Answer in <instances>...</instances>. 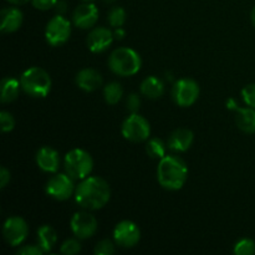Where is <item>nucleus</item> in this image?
<instances>
[{
	"mask_svg": "<svg viewBox=\"0 0 255 255\" xmlns=\"http://www.w3.org/2000/svg\"><path fill=\"white\" fill-rule=\"evenodd\" d=\"M188 176L187 164L181 157L166 154L159 159L157 167V179L163 188L168 191H178L184 186Z\"/></svg>",
	"mask_w": 255,
	"mask_h": 255,
	"instance_id": "f03ea898",
	"label": "nucleus"
},
{
	"mask_svg": "<svg viewBox=\"0 0 255 255\" xmlns=\"http://www.w3.org/2000/svg\"><path fill=\"white\" fill-rule=\"evenodd\" d=\"M114 239L117 246L124 248H132L141 239L139 228L131 221H122L114 231Z\"/></svg>",
	"mask_w": 255,
	"mask_h": 255,
	"instance_id": "9b49d317",
	"label": "nucleus"
},
{
	"mask_svg": "<svg viewBox=\"0 0 255 255\" xmlns=\"http://www.w3.org/2000/svg\"><path fill=\"white\" fill-rule=\"evenodd\" d=\"M9 1L10 4H14V5H22V4H26L29 0H6Z\"/></svg>",
	"mask_w": 255,
	"mask_h": 255,
	"instance_id": "c9c22d12",
	"label": "nucleus"
},
{
	"mask_svg": "<svg viewBox=\"0 0 255 255\" xmlns=\"http://www.w3.org/2000/svg\"><path fill=\"white\" fill-rule=\"evenodd\" d=\"M21 85L19 84L16 79L14 77H5L1 81V102L4 104H9V102H12L14 100L17 99L19 96V90Z\"/></svg>",
	"mask_w": 255,
	"mask_h": 255,
	"instance_id": "412c9836",
	"label": "nucleus"
},
{
	"mask_svg": "<svg viewBox=\"0 0 255 255\" xmlns=\"http://www.w3.org/2000/svg\"><path fill=\"white\" fill-rule=\"evenodd\" d=\"M146 151L148 153V156H151L152 158H163L166 156V144L163 143V141L159 138H151L147 142Z\"/></svg>",
	"mask_w": 255,
	"mask_h": 255,
	"instance_id": "b1692460",
	"label": "nucleus"
},
{
	"mask_svg": "<svg viewBox=\"0 0 255 255\" xmlns=\"http://www.w3.org/2000/svg\"><path fill=\"white\" fill-rule=\"evenodd\" d=\"M252 22H253V25L255 27V7L253 9V11H252Z\"/></svg>",
	"mask_w": 255,
	"mask_h": 255,
	"instance_id": "e433bc0d",
	"label": "nucleus"
},
{
	"mask_svg": "<svg viewBox=\"0 0 255 255\" xmlns=\"http://www.w3.org/2000/svg\"><path fill=\"white\" fill-rule=\"evenodd\" d=\"M227 107L229 110L237 111L236 122L237 126L242 131L246 132V133H255V110L253 107L242 109V107H238V105H237V102L233 99L228 100Z\"/></svg>",
	"mask_w": 255,
	"mask_h": 255,
	"instance_id": "4468645a",
	"label": "nucleus"
},
{
	"mask_svg": "<svg viewBox=\"0 0 255 255\" xmlns=\"http://www.w3.org/2000/svg\"><path fill=\"white\" fill-rule=\"evenodd\" d=\"M21 89L32 97H46L51 90V79L45 70L30 67L20 77Z\"/></svg>",
	"mask_w": 255,
	"mask_h": 255,
	"instance_id": "20e7f679",
	"label": "nucleus"
},
{
	"mask_svg": "<svg viewBox=\"0 0 255 255\" xmlns=\"http://www.w3.org/2000/svg\"><path fill=\"white\" fill-rule=\"evenodd\" d=\"M114 32L107 27H96L87 36V46L92 52H104L114 41Z\"/></svg>",
	"mask_w": 255,
	"mask_h": 255,
	"instance_id": "2eb2a0df",
	"label": "nucleus"
},
{
	"mask_svg": "<svg viewBox=\"0 0 255 255\" xmlns=\"http://www.w3.org/2000/svg\"><path fill=\"white\" fill-rule=\"evenodd\" d=\"M81 251V244H80L79 241L76 239H67L66 242H64L61 246V252L62 254H66V255H74L77 254L79 252Z\"/></svg>",
	"mask_w": 255,
	"mask_h": 255,
	"instance_id": "bb28decb",
	"label": "nucleus"
},
{
	"mask_svg": "<svg viewBox=\"0 0 255 255\" xmlns=\"http://www.w3.org/2000/svg\"><path fill=\"white\" fill-rule=\"evenodd\" d=\"M234 253L237 255H253L255 254V243L252 239H242L234 247Z\"/></svg>",
	"mask_w": 255,
	"mask_h": 255,
	"instance_id": "a878e982",
	"label": "nucleus"
},
{
	"mask_svg": "<svg viewBox=\"0 0 255 255\" xmlns=\"http://www.w3.org/2000/svg\"><path fill=\"white\" fill-rule=\"evenodd\" d=\"M84 1H91V0H84Z\"/></svg>",
	"mask_w": 255,
	"mask_h": 255,
	"instance_id": "4c0bfd02",
	"label": "nucleus"
},
{
	"mask_svg": "<svg viewBox=\"0 0 255 255\" xmlns=\"http://www.w3.org/2000/svg\"><path fill=\"white\" fill-rule=\"evenodd\" d=\"M36 163L44 172L55 173L60 166L59 153L51 147H42L36 153Z\"/></svg>",
	"mask_w": 255,
	"mask_h": 255,
	"instance_id": "dca6fc26",
	"label": "nucleus"
},
{
	"mask_svg": "<svg viewBox=\"0 0 255 255\" xmlns=\"http://www.w3.org/2000/svg\"><path fill=\"white\" fill-rule=\"evenodd\" d=\"M0 124H1L2 132H10L14 128L15 120L11 114H9V112L6 111H2L1 114H0Z\"/></svg>",
	"mask_w": 255,
	"mask_h": 255,
	"instance_id": "c756f323",
	"label": "nucleus"
},
{
	"mask_svg": "<svg viewBox=\"0 0 255 255\" xmlns=\"http://www.w3.org/2000/svg\"><path fill=\"white\" fill-rule=\"evenodd\" d=\"M111 197L109 183L100 177H86L76 187L75 199L82 208L96 211L107 204Z\"/></svg>",
	"mask_w": 255,
	"mask_h": 255,
	"instance_id": "f257e3e1",
	"label": "nucleus"
},
{
	"mask_svg": "<svg viewBox=\"0 0 255 255\" xmlns=\"http://www.w3.org/2000/svg\"><path fill=\"white\" fill-rule=\"evenodd\" d=\"M126 106L127 109L129 110L131 112L136 114L138 111L139 106H141V100H139L138 95L137 94H131L128 97H127V101H126Z\"/></svg>",
	"mask_w": 255,
	"mask_h": 255,
	"instance_id": "7c9ffc66",
	"label": "nucleus"
},
{
	"mask_svg": "<svg viewBox=\"0 0 255 255\" xmlns=\"http://www.w3.org/2000/svg\"><path fill=\"white\" fill-rule=\"evenodd\" d=\"M32 6L39 10H50L57 4V0H31Z\"/></svg>",
	"mask_w": 255,
	"mask_h": 255,
	"instance_id": "2f4dec72",
	"label": "nucleus"
},
{
	"mask_svg": "<svg viewBox=\"0 0 255 255\" xmlns=\"http://www.w3.org/2000/svg\"><path fill=\"white\" fill-rule=\"evenodd\" d=\"M22 12L17 7H6L1 10V22L0 30L2 32H14L21 26Z\"/></svg>",
	"mask_w": 255,
	"mask_h": 255,
	"instance_id": "6ab92c4d",
	"label": "nucleus"
},
{
	"mask_svg": "<svg viewBox=\"0 0 255 255\" xmlns=\"http://www.w3.org/2000/svg\"><path fill=\"white\" fill-rule=\"evenodd\" d=\"M122 134L131 142H143L151 134L149 122L138 114H132L122 124Z\"/></svg>",
	"mask_w": 255,
	"mask_h": 255,
	"instance_id": "423d86ee",
	"label": "nucleus"
},
{
	"mask_svg": "<svg viewBox=\"0 0 255 255\" xmlns=\"http://www.w3.org/2000/svg\"><path fill=\"white\" fill-rule=\"evenodd\" d=\"M104 96L107 104L116 105L124 96V90L119 82H111L104 89Z\"/></svg>",
	"mask_w": 255,
	"mask_h": 255,
	"instance_id": "5701e85b",
	"label": "nucleus"
},
{
	"mask_svg": "<svg viewBox=\"0 0 255 255\" xmlns=\"http://www.w3.org/2000/svg\"><path fill=\"white\" fill-rule=\"evenodd\" d=\"M115 253V246L109 239L99 242L97 246L95 247V254L97 255H111Z\"/></svg>",
	"mask_w": 255,
	"mask_h": 255,
	"instance_id": "cd10ccee",
	"label": "nucleus"
},
{
	"mask_svg": "<svg viewBox=\"0 0 255 255\" xmlns=\"http://www.w3.org/2000/svg\"><path fill=\"white\" fill-rule=\"evenodd\" d=\"M242 97L249 107L255 109V84H249L242 90Z\"/></svg>",
	"mask_w": 255,
	"mask_h": 255,
	"instance_id": "c85d7f7f",
	"label": "nucleus"
},
{
	"mask_svg": "<svg viewBox=\"0 0 255 255\" xmlns=\"http://www.w3.org/2000/svg\"><path fill=\"white\" fill-rule=\"evenodd\" d=\"M76 84L84 91H95L102 85V76L96 70L84 69L76 75Z\"/></svg>",
	"mask_w": 255,
	"mask_h": 255,
	"instance_id": "a211bd4d",
	"label": "nucleus"
},
{
	"mask_svg": "<svg viewBox=\"0 0 255 255\" xmlns=\"http://www.w3.org/2000/svg\"><path fill=\"white\" fill-rule=\"evenodd\" d=\"M193 132L188 128H178L168 138V148L174 152H186L193 143Z\"/></svg>",
	"mask_w": 255,
	"mask_h": 255,
	"instance_id": "f3484780",
	"label": "nucleus"
},
{
	"mask_svg": "<svg viewBox=\"0 0 255 255\" xmlns=\"http://www.w3.org/2000/svg\"><path fill=\"white\" fill-rule=\"evenodd\" d=\"M126 21V12L122 7L116 6L112 7L109 12V22L114 27H122V25Z\"/></svg>",
	"mask_w": 255,
	"mask_h": 255,
	"instance_id": "393cba45",
	"label": "nucleus"
},
{
	"mask_svg": "<svg viewBox=\"0 0 255 255\" xmlns=\"http://www.w3.org/2000/svg\"><path fill=\"white\" fill-rule=\"evenodd\" d=\"M97 20H99V10L96 5L91 2L79 5L72 14V21L75 26L80 29H90L96 24Z\"/></svg>",
	"mask_w": 255,
	"mask_h": 255,
	"instance_id": "ddd939ff",
	"label": "nucleus"
},
{
	"mask_svg": "<svg viewBox=\"0 0 255 255\" xmlns=\"http://www.w3.org/2000/svg\"><path fill=\"white\" fill-rule=\"evenodd\" d=\"M29 233V227L26 222L20 217H11L6 219L2 228V236L7 244L11 247H17L26 239Z\"/></svg>",
	"mask_w": 255,
	"mask_h": 255,
	"instance_id": "9d476101",
	"label": "nucleus"
},
{
	"mask_svg": "<svg viewBox=\"0 0 255 255\" xmlns=\"http://www.w3.org/2000/svg\"><path fill=\"white\" fill-rule=\"evenodd\" d=\"M71 229L79 239H89L96 233L97 221L87 212H77L71 219Z\"/></svg>",
	"mask_w": 255,
	"mask_h": 255,
	"instance_id": "f8f14e48",
	"label": "nucleus"
},
{
	"mask_svg": "<svg viewBox=\"0 0 255 255\" xmlns=\"http://www.w3.org/2000/svg\"><path fill=\"white\" fill-rule=\"evenodd\" d=\"M57 242V234L55 229L50 226H42L37 231V244L41 247L44 253L51 251Z\"/></svg>",
	"mask_w": 255,
	"mask_h": 255,
	"instance_id": "4be33fe9",
	"label": "nucleus"
},
{
	"mask_svg": "<svg viewBox=\"0 0 255 255\" xmlns=\"http://www.w3.org/2000/svg\"><path fill=\"white\" fill-rule=\"evenodd\" d=\"M42 253H44V251H42L39 244L37 246H25L17 251L19 255H41Z\"/></svg>",
	"mask_w": 255,
	"mask_h": 255,
	"instance_id": "473e14b6",
	"label": "nucleus"
},
{
	"mask_svg": "<svg viewBox=\"0 0 255 255\" xmlns=\"http://www.w3.org/2000/svg\"><path fill=\"white\" fill-rule=\"evenodd\" d=\"M71 35V25L70 21L62 15H56L52 17L46 25L45 37L51 46H60L69 40Z\"/></svg>",
	"mask_w": 255,
	"mask_h": 255,
	"instance_id": "0eeeda50",
	"label": "nucleus"
},
{
	"mask_svg": "<svg viewBox=\"0 0 255 255\" xmlns=\"http://www.w3.org/2000/svg\"><path fill=\"white\" fill-rule=\"evenodd\" d=\"M114 36H115V39H117V40L124 39L125 30L122 29V27H116V31L114 32Z\"/></svg>",
	"mask_w": 255,
	"mask_h": 255,
	"instance_id": "f704fd0d",
	"label": "nucleus"
},
{
	"mask_svg": "<svg viewBox=\"0 0 255 255\" xmlns=\"http://www.w3.org/2000/svg\"><path fill=\"white\" fill-rule=\"evenodd\" d=\"M10 182V172L5 167L0 169V188H5L6 184Z\"/></svg>",
	"mask_w": 255,
	"mask_h": 255,
	"instance_id": "72a5a7b5",
	"label": "nucleus"
},
{
	"mask_svg": "<svg viewBox=\"0 0 255 255\" xmlns=\"http://www.w3.org/2000/svg\"><path fill=\"white\" fill-rule=\"evenodd\" d=\"M164 85L159 79L149 76L141 84V94L148 99H158L163 95Z\"/></svg>",
	"mask_w": 255,
	"mask_h": 255,
	"instance_id": "aec40b11",
	"label": "nucleus"
},
{
	"mask_svg": "<svg viewBox=\"0 0 255 255\" xmlns=\"http://www.w3.org/2000/svg\"><path fill=\"white\" fill-rule=\"evenodd\" d=\"M65 171L71 178L85 179L94 168V159L89 152L75 148L65 156Z\"/></svg>",
	"mask_w": 255,
	"mask_h": 255,
	"instance_id": "39448f33",
	"label": "nucleus"
},
{
	"mask_svg": "<svg viewBox=\"0 0 255 255\" xmlns=\"http://www.w3.org/2000/svg\"><path fill=\"white\" fill-rule=\"evenodd\" d=\"M141 57L129 47H120L112 51L109 60V66L115 74L120 76H132L141 69Z\"/></svg>",
	"mask_w": 255,
	"mask_h": 255,
	"instance_id": "7ed1b4c3",
	"label": "nucleus"
},
{
	"mask_svg": "<svg viewBox=\"0 0 255 255\" xmlns=\"http://www.w3.org/2000/svg\"><path fill=\"white\" fill-rule=\"evenodd\" d=\"M76 191L74 186V178L69 174L59 173L52 176L46 184V193L57 201H66Z\"/></svg>",
	"mask_w": 255,
	"mask_h": 255,
	"instance_id": "1a4fd4ad",
	"label": "nucleus"
},
{
	"mask_svg": "<svg viewBox=\"0 0 255 255\" xmlns=\"http://www.w3.org/2000/svg\"><path fill=\"white\" fill-rule=\"evenodd\" d=\"M199 96V86L194 80L182 79L174 84L172 97L174 102L182 107L192 106Z\"/></svg>",
	"mask_w": 255,
	"mask_h": 255,
	"instance_id": "6e6552de",
	"label": "nucleus"
}]
</instances>
